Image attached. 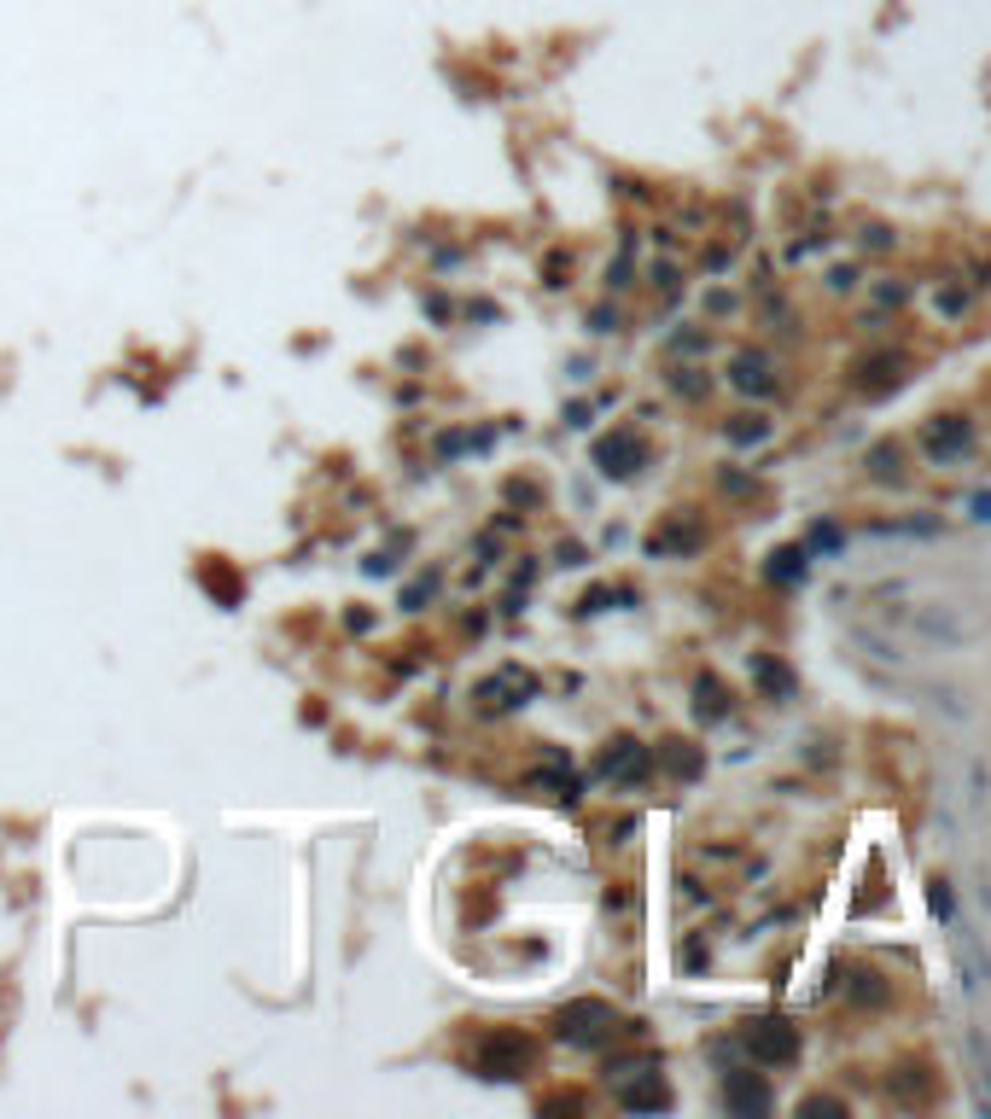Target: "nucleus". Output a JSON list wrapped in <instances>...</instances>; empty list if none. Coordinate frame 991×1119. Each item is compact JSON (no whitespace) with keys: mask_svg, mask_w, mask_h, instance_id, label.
Returning <instances> with one entry per match:
<instances>
[{"mask_svg":"<svg viewBox=\"0 0 991 1119\" xmlns=\"http://www.w3.org/2000/svg\"><path fill=\"white\" fill-rule=\"evenodd\" d=\"M554 1032H560L566 1044H601V1038H613V1032H618V1014L607 1003H572V1009H560Z\"/></svg>","mask_w":991,"mask_h":1119,"instance_id":"obj_1","label":"nucleus"},{"mask_svg":"<svg viewBox=\"0 0 991 1119\" xmlns=\"http://www.w3.org/2000/svg\"><path fill=\"white\" fill-rule=\"evenodd\" d=\"M479 1073L484 1079H513L519 1067H531V1044L519 1038V1032H491V1038L479 1044Z\"/></svg>","mask_w":991,"mask_h":1119,"instance_id":"obj_2","label":"nucleus"},{"mask_svg":"<svg viewBox=\"0 0 991 1119\" xmlns=\"http://www.w3.org/2000/svg\"><path fill=\"white\" fill-rule=\"evenodd\" d=\"M968 420H956V414H939V420H928L921 426V455L928 461H963L968 455Z\"/></svg>","mask_w":991,"mask_h":1119,"instance_id":"obj_3","label":"nucleus"},{"mask_svg":"<svg viewBox=\"0 0 991 1119\" xmlns=\"http://www.w3.org/2000/svg\"><path fill=\"white\" fill-rule=\"evenodd\" d=\"M747 1049L759 1061H794L799 1056V1032L787 1021H752L747 1026Z\"/></svg>","mask_w":991,"mask_h":1119,"instance_id":"obj_4","label":"nucleus"},{"mask_svg":"<svg viewBox=\"0 0 991 1119\" xmlns=\"http://www.w3.org/2000/svg\"><path fill=\"white\" fill-rule=\"evenodd\" d=\"M642 455L648 449H642V437H636V432H613V437H601V444H595V467L607 472V479H630V472L642 467Z\"/></svg>","mask_w":991,"mask_h":1119,"instance_id":"obj_5","label":"nucleus"},{"mask_svg":"<svg viewBox=\"0 0 991 1119\" xmlns=\"http://www.w3.org/2000/svg\"><path fill=\"white\" fill-rule=\"evenodd\" d=\"M531 694H536V683H531L525 671H513V665H508V671H496L491 683H479V706H484V711H501V706H525Z\"/></svg>","mask_w":991,"mask_h":1119,"instance_id":"obj_6","label":"nucleus"},{"mask_svg":"<svg viewBox=\"0 0 991 1119\" xmlns=\"http://www.w3.org/2000/svg\"><path fill=\"white\" fill-rule=\"evenodd\" d=\"M724 1102H729L735 1114H764V1108H770V1091H764V1079H752V1073H729Z\"/></svg>","mask_w":991,"mask_h":1119,"instance_id":"obj_7","label":"nucleus"},{"mask_svg":"<svg viewBox=\"0 0 991 1119\" xmlns=\"http://www.w3.org/2000/svg\"><path fill=\"white\" fill-rule=\"evenodd\" d=\"M601 770H607L613 782H636V775L648 770V753L636 741H613V753H607V765H601Z\"/></svg>","mask_w":991,"mask_h":1119,"instance_id":"obj_8","label":"nucleus"},{"mask_svg":"<svg viewBox=\"0 0 991 1119\" xmlns=\"http://www.w3.org/2000/svg\"><path fill=\"white\" fill-rule=\"evenodd\" d=\"M956 974H963V986H968V991H980V986H986V962H980V951H974L968 932H956Z\"/></svg>","mask_w":991,"mask_h":1119,"instance_id":"obj_9","label":"nucleus"},{"mask_svg":"<svg viewBox=\"0 0 991 1119\" xmlns=\"http://www.w3.org/2000/svg\"><path fill=\"white\" fill-rule=\"evenodd\" d=\"M770 578H776V583H799L805 578V549H776V554H770Z\"/></svg>","mask_w":991,"mask_h":1119,"instance_id":"obj_10","label":"nucleus"},{"mask_svg":"<svg viewBox=\"0 0 991 1119\" xmlns=\"http://www.w3.org/2000/svg\"><path fill=\"white\" fill-rule=\"evenodd\" d=\"M735 385H741V392H770V373H764V356H741V362H735Z\"/></svg>","mask_w":991,"mask_h":1119,"instance_id":"obj_11","label":"nucleus"},{"mask_svg":"<svg viewBox=\"0 0 991 1119\" xmlns=\"http://www.w3.org/2000/svg\"><path fill=\"white\" fill-rule=\"evenodd\" d=\"M618 1102H625V1108H665L670 1096H665V1084H642V1091H625Z\"/></svg>","mask_w":991,"mask_h":1119,"instance_id":"obj_12","label":"nucleus"},{"mask_svg":"<svg viewBox=\"0 0 991 1119\" xmlns=\"http://www.w3.org/2000/svg\"><path fill=\"white\" fill-rule=\"evenodd\" d=\"M694 542H700V531H682V525H677V531L653 537V554H670V549H694Z\"/></svg>","mask_w":991,"mask_h":1119,"instance_id":"obj_13","label":"nucleus"},{"mask_svg":"<svg viewBox=\"0 0 991 1119\" xmlns=\"http://www.w3.org/2000/svg\"><path fill=\"white\" fill-rule=\"evenodd\" d=\"M752 671H759V683H764V688H776V694H787V688H794V676H787L782 665H770V659H759V665H752Z\"/></svg>","mask_w":991,"mask_h":1119,"instance_id":"obj_14","label":"nucleus"},{"mask_svg":"<svg viewBox=\"0 0 991 1119\" xmlns=\"http://www.w3.org/2000/svg\"><path fill=\"white\" fill-rule=\"evenodd\" d=\"M700 718H724V694H717V683H700Z\"/></svg>","mask_w":991,"mask_h":1119,"instance_id":"obj_15","label":"nucleus"},{"mask_svg":"<svg viewBox=\"0 0 991 1119\" xmlns=\"http://www.w3.org/2000/svg\"><path fill=\"white\" fill-rule=\"evenodd\" d=\"M933 915H939V922H951V915H956V898H951L945 880H933Z\"/></svg>","mask_w":991,"mask_h":1119,"instance_id":"obj_16","label":"nucleus"},{"mask_svg":"<svg viewBox=\"0 0 991 1119\" xmlns=\"http://www.w3.org/2000/svg\"><path fill=\"white\" fill-rule=\"evenodd\" d=\"M729 437H735V444H759V437H764V420H741V426H729Z\"/></svg>","mask_w":991,"mask_h":1119,"instance_id":"obj_17","label":"nucleus"},{"mask_svg":"<svg viewBox=\"0 0 991 1119\" xmlns=\"http://www.w3.org/2000/svg\"><path fill=\"white\" fill-rule=\"evenodd\" d=\"M811 549H829V554H839V531H834V525H817V531H811Z\"/></svg>","mask_w":991,"mask_h":1119,"instance_id":"obj_18","label":"nucleus"},{"mask_svg":"<svg viewBox=\"0 0 991 1119\" xmlns=\"http://www.w3.org/2000/svg\"><path fill=\"white\" fill-rule=\"evenodd\" d=\"M974 519H991V490H986V496H974Z\"/></svg>","mask_w":991,"mask_h":1119,"instance_id":"obj_19","label":"nucleus"}]
</instances>
